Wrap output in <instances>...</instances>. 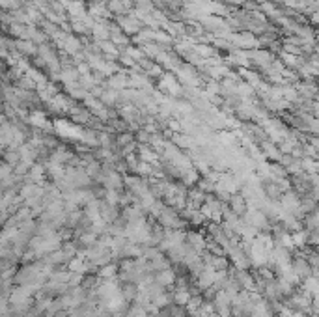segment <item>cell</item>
<instances>
[{
  "label": "cell",
  "instance_id": "6da1fadb",
  "mask_svg": "<svg viewBox=\"0 0 319 317\" xmlns=\"http://www.w3.org/2000/svg\"><path fill=\"white\" fill-rule=\"evenodd\" d=\"M312 270L313 269H312V265L308 263V259H302V257L295 259V263H293V272H295V276H297V278L308 276Z\"/></svg>",
  "mask_w": 319,
  "mask_h": 317
}]
</instances>
